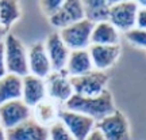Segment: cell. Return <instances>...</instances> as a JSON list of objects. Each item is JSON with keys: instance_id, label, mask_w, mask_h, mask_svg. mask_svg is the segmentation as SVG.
<instances>
[{"instance_id": "6da1fadb", "label": "cell", "mask_w": 146, "mask_h": 140, "mask_svg": "<svg viewBox=\"0 0 146 140\" xmlns=\"http://www.w3.org/2000/svg\"><path fill=\"white\" fill-rule=\"evenodd\" d=\"M64 105H65V110L88 116L95 122L96 121L99 122L100 120H103L116 110L112 95L108 90L103 91L98 97H80L73 94Z\"/></svg>"}, {"instance_id": "7a4b0ae2", "label": "cell", "mask_w": 146, "mask_h": 140, "mask_svg": "<svg viewBox=\"0 0 146 140\" xmlns=\"http://www.w3.org/2000/svg\"><path fill=\"white\" fill-rule=\"evenodd\" d=\"M4 45V59L7 73H12L16 76L25 78L29 75V64H27V48L23 42L14 34H7L3 41Z\"/></svg>"}, {"instance_id": "3957f363", "label": "cell", "mask_w": 146, "mask_h": 140, "mask_svg": "<svg viewBox=\"0 0 146 140\" xmlns=\"http://www.w3.org/2000/svg\"><path fill=\"white\" fill-rule=\"evenodd\" d=\"M108 75L102 71L92 69L91 72L70 78L73 94L80 97H98L107 90Z\"/></svg>"}, {"instance_id": "277c9868", "label": "cell", "mask_w": 146, "mask_h": 140, "mask_svg": "<svg viewBox=\"0 0 146 140\" xmlns=\"http://www.w3.org/2000/svg\"><path fill=\"white\" fill-rule=\"evenodd\" d=\"M92 29L94 23L84 18L83 21L62 29L58 34L70 50H87L91 46Z\"/></svg>"}, {"instance_id": "5b68a950", "label": "cell", "mask_w": 146, "mask_h": 140, "mask_svg": "<svg viewBox=\"0 0 146 140\" xmlns=\"http://www.w3.org/2000/svg\"><path fill=\"white\" fill-rule=\"evenodd\" d=\"M106 140H130V124L125 114L115 110L114 113L96 122V128Z\"/></svg>"}, {"instance_id": "8992f818", "label": "cell", "mask_w": 146, "mask_h": 140, "mask_svg": "<svg viewBox=\"0 0 146 140\" xmlns=\"http://www.w3.org/2000/svg\"><path fill=\"white\" fill-rule=\"evenodd\" d=\"M43 80L46 87V98L57 102L58 105L65 104L73 95L70 78L65 69L52 71Z\"/></svg>"}, {"instance_id": "52a82bcc", "label": "cell", "mask_w": 146, "mask_h": 140, "mask_svg": "<svg viewBox=\"0 0 146 140\" xmlns=\"http://www.w3.org/2000/svg\"><path fill=\"white\" fill-rule=\"evenodd\" d=\"M137 1H114L108 14V22L118 31H129L135 27Z\"/></svg>"}, {"instance_id": "ba28073f", "label": "cell", "mask_w": 146, "mask_h": 140, "mask_svg": "<svg viewBox=\"0 0 146 140\" xmlns=\"http://www.w3.org/2000/svg\"><path fill=\"white\" fill-rule=\"evenodd\" d=\"M58 121L68 129V132L76 140H85L95 129V121L81 113L61 109Z\"/></svg>"}, {"instance_id": "9c48e42d", "label": "cell", "mask_w": 146, "mask_h": 140, "mask_svg": "<svg viewBox=\"0 0 146 140\" xmlns=\"http://www.w3.org/2000/svg\"><path fill=\"white\" fill-rule=\"evenodd\" d=\"M31 118V109L23 104L22 99L11 101L0 106V121L4 131L12 129L22 122Z\"/></svg>"}, {"instance_id": "30bf717a", "label": "cell", "mask_w": 146, "mask_h": 140, "mask_svg": "<svg viewBox=\"0 0 146 140\" xmlns=\"http://www.w3.org/2000/svg\"><path fill=\"white\" fill-rule=\"evenodd\" d=\"M27 64L29 73L39 79H45L52 72V65L43 42L38 41L30 45V48L27 49Z\"/></svg>"}, {"instance_id": "8fae6325", "label": "cell", "mask_w": 146, "mask_h": 140, "mask_svg": "<svg viewBox=\"0 0 146 140\" xmlns=\"http://www.w3.org/2000/svg\"><path fill=\"white\" fill-rule=\"evenodd\" d=\"M88 53L95 69L104 72L118 61L122 55V48L120 45H91Z\"/></svg>"}, {"instance_id": "7c38bea8", "label": "cell", "mask_w": 146, "mask_h": 140, "mask_svg": "<svg viewBox=\"0 0 146 140\" xmlns=\"http://www.w3.org/2000/svg\"><path fill=\"white\" fill-rule=\"evenodd\" d=\"M84 18V10H83V3L77 1V0H64L61 8L58 10L57 14L49 18V21L54 27L58 29H65V27L70 26L73 23L83 21Z\"/></svg>"}, {"instance_id": "4fadbf2b", "label": "cell", "mask_w": 146, "mask_h": 140, "mask_svg": "<svg viewBox=\"0 0 146 140\" xmlns=\"http://www.w3.org/2000/svg\"><path fill=\"white\" fill-rule=\"evenodd\" d=\"M43 44H45V49H46L47 57H49V61L52 65V71L65 69L68 57L70 55V49L64 44L60 34L58 33L49 34V37Z\"/></svg>"}, {"instance_id": "5bb4252c", "label": "cell", "mask_w": 146, "mask_h": 140, "mask_svg": "<svg viewBox=\"0 0 146 140\" xmlns=\"http://www.w3.org/2000/svg\"><path fill=\"white\" fill-rule=\"evenodd\" d=\"M7 140H49V129L36 124L33 118L27 120L12 129L5 131Z\"/></svg>"}, {"instance_id": "9a60e30c", "label": "cell", "mask_w": 146, "mask_h": 140, "mask_svg": "<svg viewBox=\"0 0 146 140\" xmlns=\"http://www.w3.org/2000/svg\"><path fill=\"white\" fill-rule=\"evenodd\" d=\"M46 98V87L45 80L39 79L33 75H26L22 78V101L27 105L30 109H33L36 104Z\"/></svg>"}, {"instance_id": "2e32d148", "label": "cell", "mask_w": 146, "mask_h": 140, "mask_svg": "<svg viewBox=\"0 0 146 140\" xmlns=\"http://www.w3.org/2000/svg\"><path fill=\"white\" fill-rule=\"evenodd\" d=\"M60 112H61V108L57 102H54L49 98H45L31 109V118L36 124L49 129L56 122H58Z\"/></svg>"}, {"instance_id": "e0dca14e", "label": "cell", "mask_w": 146, "mask_h": 140, "mask_svg": "<svg viewBox=\"0 0 146 140\" xmlns=\"http://www.w3.org/2000/svg\"><path fill=\"white\" fill-rule=\"evenodd\" d=\"M94 69L91 57H89L88 49L87 50H70L68 61L65 65V71L69 75V78L81 76L91 72Z\"/></svg>"}, {"instance_id": "ac0fdd59", "label": "cell", "mask_w": 146, "mask_h": 140, "mask_svg": "<svg viewBox=\"0 0 146 140\" xmlns=\"http://www.w3.org/2000/svg\"><path fill=\"white\" fill-rule=\"evenodd\" d=\"M85 19L92 23H100V22H108L110 8L114 1L108 0H87L81 1Z\"/></svg>"}, {"instance_id": "d6986e66", "label": "cell", "mask_w": 146, "mask_h": 140, "mask_svg": "<svg viewBox=\"0 0 146 140\" xmlns=\"http://www.w3.org/2000/svg\"><path fill=\"white\" fill-rule=\"evenodd\" d=\"M18 99H22V78L7 73L0 79V106Z\"/></svg>"}, {"instance_id": "ffe728a7", "label": "cell", "mask_w": 146, "mask_h": 140, "mask_svg": "<svg viewBox=\"0 0 146 140\" xmlns=\"http://www.w3.org/2000/svg\"><path fill=\"white\" fill-rule=\"evenodd\" d=\"M91 45H119V31L110 22L95 23L91 34Z\"/></svg>"}, {"instance_id": "44dd1931", "label": "cell", "mask_w": 146, "mask_h": 140, "mask_svg": "<svg viewBox=\"0 0 146 140\" xmlns=\"http://www.w3.org/2000/svg\"><path fill=\"white\" fill-rule=\"evenodd\" d=\"M21 14L18 1H0V26L7 31L21 18Z\"/></svg>"}, {"instance_id": "7402d4cb", "label": "cell", "mask_w": 146, "mask_h": 140, "mask_svg": "<svg viewBox=\"0 0 146 140\" xmlns=\"http://www.w3.org/2000/svg\"><path fill=\"white\" fill-rule=\"evenodd\" d=\"M125 37L131 45H134L137 48H141V49H146V30L133 27L131 30L126 31Z\"/></svg>"}, {"instance_id": "603a6c76", "label": "cell", "mask_w": 146, "mask_h": 140, "mask_svg": "<svg viewBox=\"0 0 146 140\" xmlns=\"http://www.w3.org/2000/svg\"><path fill=\"white\" fill-rule=\"evenodd\" d=\"M49 140H76L60 121L49 128Z\"/></svg>"}, {"instance_id": "cb8c5ba5", "label": "cell", "mask_w": 146, "mask_h": 140, "mask_svg": "<svg viewBox=\"0 0 146 140\" xmlns=\"http://www.w3.org/2000/svg\"><path fill=\"white\" fill-rule=\"evenodd\" d=\"M62 3H64V0H45V1L39 3V7H41L42 12L50 18L54 14H57L58 10L61 8Z\"/></svg>"}, {"instance_id": "d4e9b609", "label": "cell", "mask_w": 146, "mask_h": 140, "mask_svg": "<svg viewBox=\"0 0 146 140\" xmlns=\"http://www.w3.org/2000/svg\"><path fill=\"white\" fill-rule=\"evenodd\" d=\"M135 27L137 29L146 30V8L145 7H141V5H138V10H137Z\"/></svg>"}, {"instance_id": "484cf974", "label": "cell", "mask_w": 146, "mask_h": 140, "mask_svg": "<svg viewBox=\"0 0 146 140\" xmlns=\"http://www.w3.org/2000/svg\"><path fill=\"white\" fill-rule=\"evenodd\" d=\"M7 75V68H5V59H4V45L0 42V79Z\"/></svg>"}, {"instance_id": "4316f807", "label": "cell", "mask_w": 146, "mask_h": 140, "mask_svg": "<svg viewBox=\"0 0 146 140\" xmlns=\"http://www.w3.org/2000/svg\"><path fill=\"white\" fill-rule=\"evenodd\" d=\"M85 140H106V139L103 137V135H102L98 129H94L91 133H89V136Z\"/></svg>"}, {"instance_id": "83f0119b", "label": "cell", "mask_w": 146, "mask_h": 140, "mask_svg": "<svg viewBox=\"0 0 146 140\" xmlns=\"http://www.w3.org/2000/svg\"><path fill=\"white\" fill-rule=\"evenodd\" d=\"M8 34V31L5 30V29H3V27L0 26V42H3L4 41V38H5V36Z\"/></svg>"}, {"instance_id": "f1b7e54d", "label": "cell", "mask_w": 146, "mask_h": 140, "mask_svg": "<svg viewBox=\"0 0 146 140\" xmlns=\"http://www.w3.org/2000/svg\"><path fill=\"white\" fill-rule=\"evenodd\" d=\"M0 140H7L5 139V131L0 127Z\"/></svg>"}, {"instance_id": "f546056e", "label": "cell", "mask_w": 146, "mask_h": 140, "mask_svg": "<svg viewBox=\"0 0 146 140\" xmlns=\"http://www.w3.org/2000/svg\"><path fill=\"white\" fill-rule=\"evenodd\" d=\"M138 5H141V7H145L146 8V0H141V1H137Z\"/></svg>"}, {"instance_id": "4dcf8cb0", "label": "cell", "mask_w": 146, "mask_h": 140, "mask_svg": "<svg viewBox=\"0 0 146 140\" xmlns=\"http://www.w3.org/2000/svg\"><path fill=\"white\" fill-rule=\"evenodd\" d=\"M0 127H1V121H0Z\"/></svg>"}]
</instances>
